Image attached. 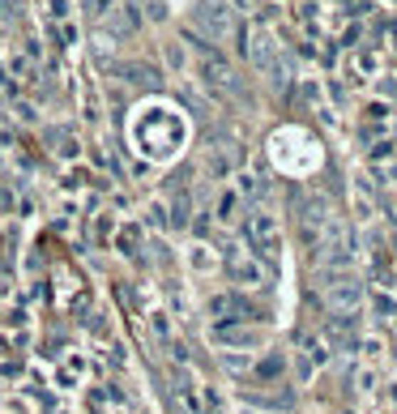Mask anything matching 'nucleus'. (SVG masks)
<instances>
[{"instance_id":"nucleus-1","label":"nucleus","mask_w":397,"mask_h":414,"mask_svg":"<svg viewBox=\"0 0 397 414\" xmlns=\"http://www.w3.org/2000/svg\"><path fill=\"white\" fill-rule=\"evenodd\" d=\"M248 239L257 244V252H274L278 248V222L269 209H252L248 214Z\"/></svg>"},{"instance_id":"nucleus-5","label":"nucleus","mask_w":397,"mask_h":414,"mask_svg":"<svg viewBox=\"0 0 397 414\" xmlns=\"http://www.w3.org/2000/svg\"><path fill=\"white\" fill-rule=\"evenodd\" d=\"M214 342L222 346H257L261 329H231V325H214Z\"/></svg>"},{"instance_id":"nucleus-2","label":"nucleus","mask_w":397,"mask_h":414,"mask_svg":"<svg viewBox=\"0 0 397 414\" xmlns=\"http://www.w3.org/2000/svg\"><path fill=\"white\" fill-rule=\"evenodd\" d=\"M325 299H329V308L351 312V308L359 304V282H355L351 274H329V282H325Z\"/></svg>"},{"instance_id":"nucleus-4","label":"nucleus","mask_w":397,"mask_h":414,"mask_svg":"<svg viewBox=\"0 0 397 414\" xmlns=\"http://www.w3.org/2000/svg\"><path fill=\"white\" fill-rule=\"evenodd\" d=\"M231 278L244 282V286H261L265 282V269H261V261H252L244 252H231Z\"/></svg>"},{"instance_id":"nucleus-6","label":"nucleus","mask_w":397,"mask_h":414,"mask_svg":"<svg viewBox=\"0 0 397 414\" xmlns=\"http://www.w3.org/2000/svg\"><path fill=\"white\" fill-rule=\"evenodd\" d=\"M205 26H210V34H214V38H222V34L231 30V26H227V13H222V4H210V9H205Z\"/></svg>"},{"instance_id":"nucleus-8","label":"nucleus","mask_w":397,"mask_h":414,"mask_svg":"<svg viewBox=\"0 0 397 414\" xmlns=\"http://www.w3.org/2000/svg\"><path fill=\"white\" fill-rule=\"evenodd\" d=\"M231 209H235V197L227 192V197H222V205H218V218H222V222H231V218H235Z\"/></svg>"},{"instance_id":"nucleus-7","label":"nucleus","mask_w":397,"mask_h":414,"mask_svg":"<svg viewBox=\"0 0 397 414\" xmlns=\"http://www.w3.org/2000/svg\"><path fill=\"white\" fill-rule=\"evenodd\" d=\"M171 222H175V227H184V222H188V197H180V201H175V214H171Z\"/></svg>"},{"instance_id":"nucleus-3","label":"nucleus","mask_w":397,"mask_h":414,"mask_svg":"<svg viewBox=\"0 0 397 414\" xmlns=\"http://www.w3.org/2000/svg\"><path fill=\"white\" fill-rule=\"evenodd\" d=\"M201 81L210 86V90H222V94H231L235 90V68L222 60V56H201Z\"/></svg>"}]
</instances>
